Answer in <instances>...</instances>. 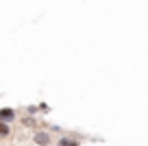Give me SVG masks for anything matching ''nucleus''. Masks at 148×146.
<instances>
[{
	"label": "nucleus",
	"mask_w": 148,
	"mask_h": 146,
	"mask_svg": "<svg viewBox=\"0 0 148 146\" xmlns=\"http://www.w3.org/2000/svg\"><path fill=\"white\" fill-rule=\"evenodd\" d=\"M9 133V127H5V122H0V135H7Z\"/></svg>",
	"instance_id": "obj_4"
},
{
	"label": "nucleus",
	"mask_w": 148,
	"mask_h": 146,
	"mask_svg": "<svg viewBox=\"0 0 148 146\" xmlns=\"http://www.w3.org/2000/svg\"><path fill=\"white\" fill-rule=\"evenodd\" d=\"M59 146H79V142H76V140H68V137H65V140L59 142Z\"/></svg>",
	"instance_id": "obj_3"
},
{
	"label": "nucleus",
	"mask_w": 148,
	"mask_h": 146,
	"mask_svg": "<svg viewBox=\"0 0 148 146\" xmlns=\"http://www.w3.org/2000/svg\"><path fill=\"white\" fill-rule=\"evenodd\" d=\"M15 118V111L13 109H0V122H5V120H13Z\"/></svg>",
	"instance_id": "obj_2"
},
{
	"label": "nucleus",
	"mask_w": 148,
	"mask_h": 146,
	"mask_svg": "<svg viewBox=\"0 0 148 146\" xmlns=\"http://www.w3.org/2000/svg\"><path fill=\"white\" fill-rule=\"evenodd\" d=\"M35 144L48 146V144H50V135H48V133H37V135H35Z\"/></svg>",
	"instance_id": "obj_1"
}]
</instances>
